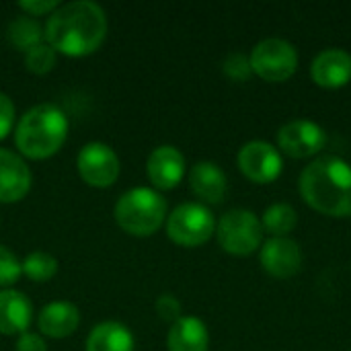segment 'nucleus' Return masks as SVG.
Segmentation results:
<instances>
[{
	"mask_svg": "<svg viewBox=\"0 0 351 351\" xmlns=\"http://www.w3.org/2000/svg\"><path fill=\"white\" fill-rule=\"evenodd\" d=\"M107 35L105 10L90 0L60 4L43 27V39L70 58H82L101 47Z\"/></svg>",
	"mask_w": 351,
	"mask_h": 351,
	"instance_id": "nucleus-1",
	"label": "nucleus"
},
{
	"mask_svg": "<svg viewBox=\"0 0 351 351\" xmlns=\"http://www.w3.org/2000/svg\"><path fill=\"white\" fill-rule=\"evenodd\" d=\"M300 195L325 216L348 218L351 216V167L333 154L319 156L300 175Z\"/></svg>",
	"mask_w": 351,
	"mask_h": 351,
	"instance_id": "nucleus-2",
	"label": "nucleus"
},
{
	"mask_svg": "<svg viewBox=\"0 0 351 351\" xmlns=\"http://www.w3.org/2000/svg\"><path fill=\"white\" fill-rule=\"evenodd\" d=\"M68 117L66 113L51 105L41 103L31 107L16 123L14 144L19 152L33 160H43L53 156L66 142Z\"/></svg>",
	"mask_w": 351,
	"mask_h": 351,
	"instance_id": "nucleus-3",
	"label": "nucleus"
},
{
	"mask_svg": "<svg viewBox=\"0 0 351 351\" xmlns=\"http://www.w3.org/2000/svg\"><path fill=\"white\" fill-rule=\"evenodd\" d=\"M167 202L150 187H134L115 204V220L119 228L132 237H150L165 224Z\"/></svg>",
	"mask_w": 351,
	"mask_h": 351,
	"instance_id": "nucleus-4",
	"label": "nucleus"
},
{
	"mask_svg": "<svg viewBox=\"0 0 351 351\" xmlns=\"http://www.w3.org/2000/svg\"><path fill=\"white\" fill-rule=\"evenodd\" d=\"M216 237L226 253L237 257H247L261 247L263 226L253 212L237 208L220 218L216 226Z\"/></svg>",
	"mask_w": 351,
	"mask_h": 351,
	"instance_id": "nucleus-5",
	"label": "nucleus"
},
{
	"mask_svg": "<svg viewBox=\"0 0 351 351\" xmlns=\"http://www.w3.org/2000/svg\"><path fill=\"white\" fill-rule=\"evenodd\" d=\"M216 232L214 214L202 204H181L167 218V234L179 247H199Z\"/></svg>",
	"mask_w": 351,
	"mask_h": 351,
	"instance_id": "nucleus-6",
	"label": "nucleus"
},
{
	"mask_svg": "<svg viewBox=\"0 0 351 351\" xmlns=\"http://www.w3.org/2000/svg\"><path fill=\"white\" fill-rule=\"evenodd\" d=\"M249 60L253 72L267 82H284L298 68V53L294 45L278 37L259 41L253 47Z\"/></svg>",
	"mask_w": 351,
	"mask_h": 351,
	"instance_id": "nucleus-7",
	"label": "nucleus"
},
{
	"mask_svg": "<svg viewBox=\"0 0 351 351\" xmlns=\"http://www.w3.org/2000/svg\"><path fill=\"white\" fill-rule=\"evenodd\" d=\"M76 169L90 187H111L119 177V158L115 150L103 142H88L76 156Z\"/></svg>",
	"mask_w": 351,
	"mask_h": 351,
	"instance_id": "nucleus-8",
	"label": "nucleus"
},
{
	"mask_svg": "<svg viewBox=\"0 0 351 351\" xmlns=\"http://www.w3.org/2000/svg\"><path fill=\"white\" fill-rule=\"evenodd\" d=\"M278 144L292 158H308L319 154L327 144L325 130L308 119H296L280 128Z\"/></svg>",
	"mask_w": 351,
	"mask_h": 351,
	"instance_id": "nucleus-9",
	"label": "nucleus"
},
{
	"mask_svg": "<svg viewBox=\"0 0 351 351\" xmlns=\"http://www.w3.org/2000/svg\"><path fill=\"white\" fill-rule=\"evenodd\" d=\"M237 160H239V169L243 171V175L253 183H261V185L271 183L282 173L280 152L263 140L247 142L241 148Z\"/></svg>",
	"mask_w": 351,
	"mask_h": 351,
	"instance_id": "nucleus-10",
	"label": "nucleus"
},
{
	"mask_svg": "<svg viewBox=\"0 0 351 351\" xmlns=\"http://www.w3.org/2000/svg\"><path fill=\"white\" fill-rule=\"evenodd\" d=\"M261 265L269 276L278 280L294 278L302 269L300 245L290 237L265 241V245L261 247Z\"/></svg>",
	"mask_w": 351,
	"mask_h": 351,
	"instance_id": "nucleus-11",
	"label": "nucleus"
},
{
	"mask_svg": "<svg viewBox=\"0 0 351 351\" xmlns=\"http://www.w3.org/2000/svg\"><path fill=\"white\" fill-rule=\"evenodd\" d=\"M146 173L156 189H173L185 175V156L175 146H158L148 156Z\"/></svg>",
	"mask_w": 351,
	"mask_h": 351,
	"instance_id": "nucleus-12",
	"label": "nucleus"
},
{
	"mask_svg": "<svg viewBox=\"0 0 351 351\" xmlns=\"http://www.w3.org/2000/svg\"><path fill=\"white\" fill-rule=\"evenodd\" d=\"M31 171L27 162L10 150L0 148V202H21L31 189Z\"/></svg>",
	"mask_w": 351,
	"mask_h": 351,
	"instance_id": "nucleus-13",
	"label": "nucleus"
},
{
	"mask_svg": "<svg viewBox=\"0 0 351 351\" xmlns=\"http://www.w3.org/2000/svg\"><path fill=\"white\" fill-rule=\"evenodd\" d=\"M313 80L323 88H341L351 80V53L346 49H325L311 66Z\"/></svg>",
	"mask_w": 351,
	"mask_h": 351,
	"instance_id": "nucleus-14",
	"label": "nucleus"
},
{
	"mask_svg": "<svg viewBox=\"0 0 351 351\" xmlns=\"http://www.w3.org/2000/svg\"><path fill=\"white\" fill-rule=\"evenodd\" d=\"M39 331L51 339H64L70 337L78 325H80V311L66 300H56L49 302L41 308L37 317Z\"/></svg>",
	"mask_w": 351,
	"mask_h": 351,
	"instance_id": "nucleus-15",
	"label": "nucleus"
},
{
	"mask_svg": "<svg viewBox=\"0 0 351 351\" xmlns=\"http://www.w3.org/2000/svg\"><path fill=\"white\" fill-rule=\"evenodd\" d=\"M33 319V306L23 292L0 290V333L23 335Z\"/></svg>",
	"mask_w": 351,
	"mask_h": 351,
	"instance_id": "nucleus-16",
	"label": "nucleus"
},
{
	"mask_svg": "<svg viewBox=\"0 0 351 351\" xmlns=\"http://www.w3.org/2000/svg\"><path fill=\"white\" fill-rule=\"evenodd\" d=\"M189 185L193 193L204 199L206 204H222L226 197V175L224 171L210 160H202L191 167L189 171Z\"/></svg>",
	"mask_w": 351,
	"mask_h": 351,
	"instance_id": "nucleus-17",
	"label": "nucleus"
},
{
	"mask_svg": "<svg viewBox=\"0 0 351 351\" xmlns=\"http://www.w3.org/2000/svg\"><path fill=\"white\" fill-rule=\"evenodd\" d=\"M167 346L169 351H208L210 333L206 323L197 317H181L171 325Z\"/></svg>",
	"mask_w": 351,
	"mask_h": 351,
	"instance_id": "nucleus-18",
	"label": "nucleus"
},
{
	"mask_svg": "<svg viewBox=\"0 0 351 351\" xmlns=\"http://www.w3.org/2000/svg\"><path fill=\"white\" fill-rule=\"evenodd\" d=\"M86 351H134V335L125 325L105 321L90 331Z\"/></svg>",
	"mask_w": 351,
	"mask_h": 351,
	"instance_id": "nucleus-19",
	"label": "nucleus"
},
{
	"mask_svg": "<svg viewBox=\"0 0 351 351\" xmlns=\"http://www.w3.org/2000/svg\"><path fill=\"white\" fill-rule=\"evenodd\" d=\"M298 224V214L290 204H274L263 212V232H269L271 239L288 237Z\"/></svg>",
	"mask_w": 351,
	"mask_h": 351,
	"instance_id": "nucleus-20",
	"label": "nucleus"
},
{
	"mask_svg": "<svg viewBox=\"0 0 351 351\" xmlns=\"http://www.w3.org/2000/svg\"><path fill=\"white\" fill-rule=\"evenodd\" d=\"M8 41L16 49H23L27 53L29 49H33L35 45L45 41L43 39V27L39 25L37 19H33L29 14L19 16L8 25Z\"/></svg>",
	"mask_w": 351,
	"mask_h": 351,
	"instance_id": "nucleus-21",
	"label": "nucleus"
},
{
	"mask_svg": "<svg viewBox=\"0 0 351 351\" xmlns=\"http://www.w3.org/2000/svg\"><path fill=\"white\" fill-rule=\"evenodd\" d=\"M21 269H23V276H27L33 282H39V284L49 282L58 274V259L49 253L35 251V253H29L21 261Z\"/></svg>",
	"mask_w": 351,
	"mask_h": 351,
	"instance_id": "nucleus-22",
	"label": "nucleus"
},
{
	"mask_svg": "<svg viewBox=\"0 0 351 351\" xmlns=\"http://www.w3.org/2000/svg\"><path fill=\"white\" fill-rule=\"evenodd\" d=\"M56 58H58L56 49L43 41L25 53V66L33 74H47L56 66Z\"/></svg>",
	"mask_w": 351,
	"mask_h": 351,
	"instance_id": "nucleus-23",
	"label": "nucleus"
},
{
	"mask_svg": "<svg viewBox=\"0 0 351 351\" xmlns=\"http://www.w3.org/2000/svg\"><path fill=\"white\" fill-rule=\"evenodd\" d=\"M21 276H23L21 261L16 259V255L12 251H8L6 247L0 245V288L8 290L12 284L19 282Z\"/></svg>",
	"mask_w": 351,
	"mask_h": 351,
	"instance_id": "nucleus-24",
	"label": "nucleus"
},
{
	"mask_svg": "<svg viewBox=\"0 0 351 351\" xmlns=\"http://www.w3.org/2000/svg\"><path fill=\"white\" fill-rule=\"evenodd\" d=\"M222 70H224V74H226L228 78H232V80H239V82L247 80V78L253 74L251 60H249L245 53H230V56L224 60V64H222Z\"/></svg>",
	"mask_w": 351,
	"mask_h": 351,
	"instance_id": "nucleus-25",
	"label": "nucleus"
},
{
	"mask_svg": "<svg viewBox=\"0 0 351 351\" xmlns=\"http://www.w3.org/2000/svg\"><path fill=\"white\" fill-rule=\"evenodd\" d=\"M181 311H183V306H181V302L173 296V294H162L158 300H156V313H158V317L162 319V321H167V323H177L183 315H181Z\"/></svg>",
	"mask_w": 351,
	"mask_h": 351,
	"instance_id": "nucleus-26",
	"label": "nucleus"
},
{
	"mask_svg": "<svg viewBox=\"0 0 351 351\" xmlns=\"http://www.w3.org/2000/svg\"><path fill=\"white\" fill-rule=\"evenodd\" d=\"M14 128V103L6 93H0V140Z\"/></svg>",
	"mask_w": 351,
	"mask_h": 351,
	"instance_id": "nucleus-27",
	"label": "nucleus"
},
{
	"mask_svg": "<svg viewBox=\"0 0 351 351\" xmlns=\"http://www.w3.org/2000/svg\"><path fill=\"white\" fill-rule=\"evenodd\" d=\"M58 6H60L58 0H23V2H19V8L25 10L33 19L43 16V14H51Z\"/></svg>",
	"mask_w": 351,
	"mask_h": 351,
	"instance_id": "nucleus-28",
	"label": "nucleus"
},
{
	"mask_svg": "<svg viewBox=\"0 0 351 351\" xmlns=\"http://www.w3.org/2000/svg\"><path fill=\"white\" fill-rule=\"evenodd\" d=\"M14 351H47L45 341L37 335V333H23L16 339V348Z\"/></svg>",
	"mask_w": 351,
	"mask_h": 351,
	"instance_id": "nucleus-29",
	"label": "nucleus"
}]
</instances>
